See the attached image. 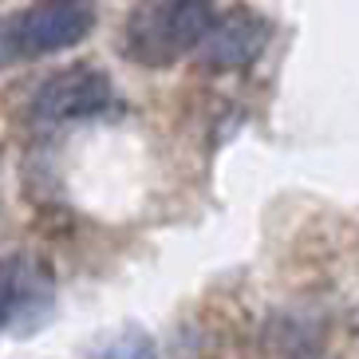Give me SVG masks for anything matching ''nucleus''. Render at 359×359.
I'll use <instances>...</instances> for the list:
<instances>
[{"label": "nucleus", "instance_id": "1", "mask_svg": "<svg viewBox=\"0 0 359 359\" xmlns=\"http://www.w3.org/2000/svg\"><path fill=\"white\" fill-rule=\"evenodd\" d=\"M225 8L205 4V0H154V4H135L127 12L123 28V55L138 67L162 72L178 60L201 52L213 28L222 24Z\"/></svg>", "mask_w": 359, "mask_h": 359}, {"label": "nucleus", "instance_id": "2", "mask_svg": "<svg viewBox=\"0 0 359 359\" xmlns=\"http://www.w3.org/2000/svg\"><path fill=\"white\" fill-rule=\"evenodd\" d=\"M99 12L91 4H28V8L4 12L0 16V72L16 64H32L43 55L79 48L95 32Z\"/></svg>", "mask_w": 359, "mask_h": 359}, {"label": "nucleus", "instance_id": "3", "mask_svg": "<svg viewBox=\"0 0 359 359\" xmlns=\"http://www.w3.org/2000/svg\"><path fill=\"white\" fill-rule=\"evenodd\" d=\"M118 111L115 79L95 64H67L52 72L28 99V123L40 130H60L75 123H95Z\"/></svg>", "mask_w": 359, "mask_h": 359}, {"label": "nucleus", "instance_id": "4", "mask_svg": "<svg viewBox=\"0 0 359 359\" xmlns=\"http://www.w3.org/2000/svg\"><path fill=\"white\" fill-rule=\"evenodd\" d=\"M55 273L36 253L0 257V336H32L55 316Z\"/></svg>", "mask_w": 359, "mask_h": 359}, {"label": "nucleus", "instance_id": "5", "mask_svg": "<svg viewBox=\"0 0 359 359\" xmlns=\"http://www.w3.org/2000/svg\"><path fill=\"white\" fill-rule=\"evenodd\" d=\"M273 40V20L257 16L253 8H233L222 16V24L213 28V36L201 48V64L213 72H229V67L253 64L257 55Z\"/></svg>", "mask_w": 359, "mask_h": 359}, {"label": "nucleus", "instance_id": "6", "mask_svg": "<svg viewBox=\"0 0 359 359\" xmlns=\"http://www.w3.org/2000/svg\"><path fill=\"white\" fill-rule=\"evenodd\" d=\"M87 359H158V348H154V336L142 332V327L127 324L111 332V336H99L87 351Z\"/></svg>", "mask_w": 359, "mask_h": 359}]
</instances>
